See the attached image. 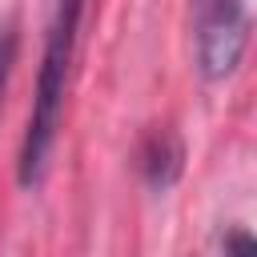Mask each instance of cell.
I'll return each instance as SVG.
<instances>
[{
    "instance_id": "cell-1",
    "label": "cell",
    "mask_w": 257,
    "mask_h": 257,
    "mask_svg": "<svg viewBox=\"0 0 257 257\" xmlns=\"http://www.w3.org/2000/svg\"><path fill=\"white\" fill-rule=\"evenodd\" d=\"M84 4L88 0H56L52 24H48V36H44V52H40V68H36V92H32L20 157H16L20 189H36L48 173V157H52L60 116H64V92H68V76H72Z\"/></svg>"
},
{
    "instance_id": "cell-2",
    "label": "cell",
    "mask_w": 257,
    "mask_h": 257,
    "mask_svg": "<svg viewBox=\"0 0 257 257\" xmlns=\"http://www.w3.org/2000/svg\"><path fill=\"white\" fill-rule=\"evenodd\" d=\"M193 32H197V72L213 84L233 76L249 44L245 0H197Z\"/></svg>"
},
{
    "instance_id": "cell-3",
    "label": "cell",
    "mask_w": 257,
    "mask_h": 257,
    "mask_svg": "<svg viewBox=\"0 0 257 257\" xmlns=\"http://www.w3.org/2000/svg\"><path fill=\"white\" fill-rule=\"evenodd\" d=\"M137 169H141V181L153 193L173 189L181 181V173H185V145H181V137L169 133V128L149 133L141 141V149H137Z\"/></svg>"
},
{
    "instance_id": "cell-4",
    "label": "cell",
    "mask_w": 257,
    "mask_h": 257,
    "mask_svg": "<svg viewBox=\"0 0 257 257\" xmlns=\"http://www.w3.org/2000/svg\"><path fill=\"white\" fill-rule=\"evenodd\" d=\"M16 48H20L16 20H4L0 24V100H4V88H8V76H12V64H16Z\"/></svg>"
}]
</instances>
